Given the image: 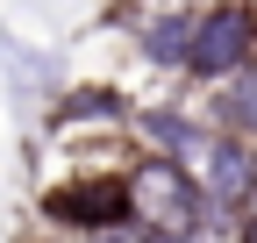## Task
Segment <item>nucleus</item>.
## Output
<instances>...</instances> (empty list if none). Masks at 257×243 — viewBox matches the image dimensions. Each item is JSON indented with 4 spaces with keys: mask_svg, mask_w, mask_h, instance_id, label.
<instances>
[{
    "mask_svg": "<svg viewBox=\"0 0 257 243\" xmlns=\"http://www.w3.org/2000/svg\"><path fill=\"white\" fill-rule=\"evenodd\" d=\"M0 57H8V72H15V86H22V93H36V86L50 79V57H29L15 36H0Z\"/></svg>",
    "mask_w": 257,
    "mask_h": 243,
    "instance_id": "obj_9",
    "label": "nucleus"
},
{
    "mask_svg": "<svg viewBox=\"0 0 257 243\" xmlns=\"http://www.w3.org/2000/svg\"><path fill=\"white\" fill-rule=\"evenodd\" d=\"M257 65V15H250V0H214L207 15H193V36H186V72L193 79H229Z\"/></svg>",
    "mask_w": 257,
    "mask_h": 243,
    "instance_id": "obj_2",
    "label": "nucleus"
},
{
    "mask_svg": "<svg viewBox=\"0 0 257 243\" xmlns=\"http://www.w3.org/2000/svg\"><path fill=\"white\" fill-rule=\"evenodd\" d=\"M43 215L57 229H107V222H128V200H121V179L114 172H79V179H57L43 193Z\"/></svg>",
    "mask_w": 257,
    "mask_h": 243,
    "instance_id": "obj_3",
    "label": "nucleus"
},
{
    "mask_svg": "<svg viewBox=\"0 0 257 243\" xmlns=\"http://www.w3.org/2000/svg\"><path fill=\"white\" fill-rule=\"evenodd\" d=\"M121 114H128V107H121V93H114V86H107V93H100V86H79V93H64V100L50 107V136H72V129H100V122L114 129Z\"/></svg>",
    "mask_w": 257,
    "mask_h": 243,
    "instance_id": "obj_7",
    "label": "nucleus"
},
{
    "mask_svg": "<svg viewBox=\"0 0 257 243\" xmlns=\"http://www.w3.org/2000/svg\"><path fill=\"white\" fill-rule=\"evenodd\" d=\"M221 86V136H243L257 143V65L229 72V79H214Z\"/></svg>",
    "mask_w": 257,
    "mask_h": 243,
    "instance_id": "obj_8",
    "label": "nucleus"
},
{
    "mask_svg": "<svg viewBox=\"0 0 257 243\" xmlns=\"http://www.w3.org/2000/svg\"><path fill=\"white\" fill-rule=\"evenodd\" d=\"M121 200H128V222H143L150 236H193L207 222V200H200L193 165H172V158H157V150L121 172Z\"/></svg>",
    "mask_w": 257,
    "mask_h": 243,
    "instance_id": "obj_1",
    "label": "nucleus"
},
{
    "mask_svg": "<svg viewBox=\"0 0 257 243\" xmlns=\"http://www.w3.org/2000/svg\"><path fill=\"white\" fill-rule=\"evenodd\" d=\"M79 243H150V229L143 222H107V229H86Z\"/></svg>",
    "mask_w": 257,
    "mask_h": 243,
    "instance_id": "obj_10",
    "label": "nucleus"
},
{
    "mask_svg": "<svg viewBox=\"0 0 257 243\" xmlns=\"http://www.w3.org/2000/svg\"><path fill=\"white\" fill-rule=\"evenodd\" d=\"M243 243H257V215H250V222H243Z\"/></svg>",
    "mask_w": 257,
    "mask_h": 243,
    "instance_id": "obj_11",
    "label": "nucleus"
},
{
    "mask_svg": "<svg viewBox=\"0 0 257 243\" xmlns=\"http://www.w3.org/2000/svg\"><path fill=\"white\" fill-rule=\"evenodd\" d=\"M200 172H207V186H200L207 215H236V207L257 200V158H250L243 136H214L207 158H200Z\"/></svg>",
    "mask_w": 257,
    "mask_h": 243,
    "instance_id": "obj_4",
    "label": "nucleus"
},
{
    "mask_svg": "<svg viewBox=\"0 0 257 243\" xmlns=\"http://www.w3.org/2000/svg\"><path fill=\"white\" fill-rule=\"evenodd\" d=\"M128 36H136L128 50H136L150 72H179V65H186V36H193V15H186V8H157V15H136V22H128Z\"/></svg>",
    "mask_w": 257,
    "mask_h": 243,
    "instance_id": "obj_5",
    "label": "nucleus"
},
{
    "mask_svg": "<svg viewBox=\"0 0 257 243\" xmlns=\"http://www.w3.org/2000/svg\"><path fill=\"white\" fill-rule=\"evenodd\" d=\"M150 243H193V236H150Z\"/></svg>",
    "mask_w": 257,
    "mask_h": 243,
    "instance_id": "obj_12",
    "label": "nucleus"
},
{
    "mask_svg": "<svg viewBox=\"0 0 257 243\" xmlns=\"http://www.w3.org/2000/svg\"><path fill=\"white\" fill-rule=\"evenodd\" d=\"M136 129L157 143V158H172V165H200V158H207V143H214V129H200V122L179 114V107H143V114H136Z\"/></svg>",
    "mask_w": 257,
    "mask_h": 243,
    "instance_id": "obj_6",
    "label": "nucleus"
}]
</instances>
